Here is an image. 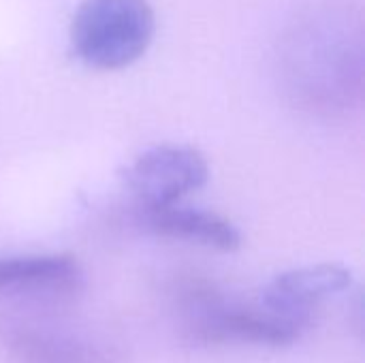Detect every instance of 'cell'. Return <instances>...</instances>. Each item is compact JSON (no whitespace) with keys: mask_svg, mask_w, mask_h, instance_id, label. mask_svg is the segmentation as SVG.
Returning a JSON list of instances; mask_svg holds the SVG:
<instances>
[{"mask_svg":"<svg viewBox=\"0 0 365 363\" xmlns=\"http://www.w3.org/2000/svg\"><path fill=\"white\" fill-rule=\"evenodd\" d=\"M86 274L71 255H4L0 257V291L28 295H73Z\"/></svg>","mask_w":365,"mask_h":363,"instance_id":"cell-8","label":"cell"},{"mask_svg":"<svg viewBox=\"0 0 365 363\" xmlns=\"http://www.w3.org/2000/svg\"><path fill=\"white\" fill-rule=\"evenodd\" d=\"M175 310L182 334L197 347L250 344L284 349L302 340L310 329L265 310L248 306L203 280H186L175 291Z\"/></svg>","mask_w":365,"mask_h":363,"instance_id":"cell-2","label":"cell"},{"mask_svg":"<svg viewBox=\"0 0 365 363\" xmlns=\"http://www.w3.org/2000/svg\"><path fill=\"white\" fill-rule=\"evenodd\" d=\"M353 272L340 263H317L304 265L278 274L261 291L259 304L289 321L312 325V315L317 308L353 289Z\"/></svg>","mask_w":365,"mask_h":363,"instance_id":"cell-5","label":"cell"},{"mask_svg":"<svg viewBox=\"0 0 365 363\" xmlns=\"http://www.w3.org/2000/svg\"><path fill=\"white\" fill-rule=\"evenodd\" d=\"M120 178L137 208H160L180 203L186 195L205 186L210 167L199 150L165 143L139 154L120 171Z\"/></svg>","mask_w":365,"mask_h":363,"instance_id":"cell-4","label":"cell"},{"mask_svg":"<svg viewBox=\"0 0 365 363\" xmlns=\"http://www.w3.org/2000/svg\"><path fill=\"white\" fill-rule=\"evenodd\" d=\"M135 223L152 235L182 240L220 252H233L242 246V231L229 218L210 210L186 208L182 203L137 208Z\"/></svg>","mask_w":365,"mask_h":363,"instance_id":"cell-7","label":"cell"},{"mask_svg":"<svg viewBox=\"0 0 365 363\" xmlns=\"http://www.w3.org/2000/svg\"><path fill=\"white\" fill-rule=\"evenodd\" d=\"M156 15L150 0H81L71 19L73 53L90 68L115 71L150 47Z\"/></svg>","mask_w":365,"mask_h":363,"instance_id":"cell-3","label":"cell"},{"mask_svg":"<svg viewBox=\"0 0 365 363\" xmlns=\"http://www.w3.org/2000/svg\"><path fill=\"white\" fill-rule=\"evenodd\" d=\"M287 98L314 118H340L364 96V19L344 0L314 2L291 17L276 45Z\"/></svg>","mask_w":365,"mask_h":363,"instance_id":"cell-1","label":"cell"},{"mask_svg":"<svg viewBox=\"0 0 365 363\" xmlns=\"http://www.w3.org/2000/svg\"><path fill=\"white\" fill-rule=\"evenodd\" d=\"M2 344L15 363H115L109 349L68 329L13 321L2 327Z\"/></svg>","mask_w":365,"mask_h":363,"instance_id":"cell-6","label":"cell"}]
</instances>
